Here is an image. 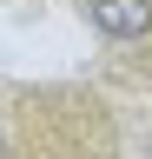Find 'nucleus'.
<instances>
[{
    "mask_svg": "<svg viewBox=\"0 0 152 159\" xmlns=\"http://www.w3.org/2000/svg\"><path fill=\"white\" fill-rule=\"evenodd\" d=\"M145 159H152V139H145Z\"/></svg>",
    "mask_w": 152,
    "mask_h": 159,
    "instance_id": "nucleus-2",
    "label": "nucleus"
},
{
    "mask_svg": "<svg viewBox=\"0 0 152 159\" xmlns=\"http://www.w3.org/2000/svg\"><path fill=\"white\" fill-rule=\"evenodd\" d=\"M86 27L106 33V40H152V0H80Z\"/></svg>",
    "mask_w": 152,
    "mask_h": 159,
    "instance_id": "nucleus-1",
    "label": "nucleus"
},
{
    "mask_svg": "<svg viewBox=\"0 0 152 159\" xmlns=\"http://www.w3.org/2000/svg\"><path fill=\"white\" fill-rule=\"evenodd\" d=\"M0 159H7V146H0Z\"/></svg>",
    "mask_w": 152,
    "mask_h": 159,
    "instance_id": "nucleus-3",
    "label": "nucleus"
}]
</instances>
